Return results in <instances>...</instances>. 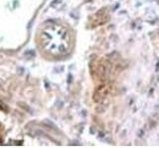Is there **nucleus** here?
Masks as SVG:
<instances>
[{"label":"nucleus","mask_w":159,"mask_h":148,"mask_svg":"<svg viewBox=\"0 0 159 148\" xmlns=\"http://www.w3.org/2000/svg\"><path fill=\"white\" fill-rule=\"evenodd\" d=\"M40 40L42 46L53 55L66 54L69 50L70 35L67 30L56 23H49L41 32Z\"/></svg>","instance_id":"1"}]
</instances>
